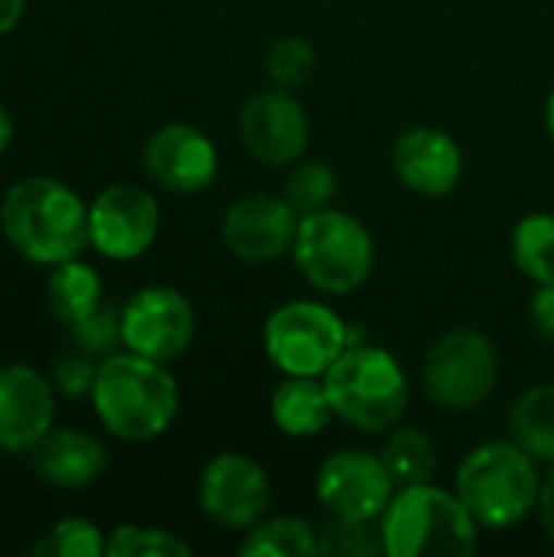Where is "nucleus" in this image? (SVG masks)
<instances>
[{"label":"nucleus","instance_id":"obj_9","mask_svg":"<svg viewBox=\"0 0 554 557\" xmlns=\"http://www.w3.org/2000/svg\"><path fill=\"white\" fill-rule=\"evenodd\" d=\"M196 336V310L189 297L167 284H150L134 290L121 307V343L124 349L173 362L180 359Z\"/></svg>","mask_w":554,"mask_h":557},{"label":"nucleus","instance_id":"obj_29","mask_svg":"<svg viewBox=\"0 0 554 557\" xmlns=\"http://www.w3.org/2000/svg\"><path fill=\"white\" fill-rule=\"evenodd\" d=\"M65 330H69V336L75 343V349L98 359V362L108 359L111 352H118V346H124L121 343V310L104 304V300L91 313L69 323Z\"/></svg>","mask_w":554,"mask_h":557},{"label":"nucleus","instance_id":"obj_27","mask_svg":"<svg viewBox=\"0 0 554 557\" xmlns=\"http://www.w3.org/2000/svg\"><path fill=\"white\" fill-rule=\"evenodd\" d=\"M108 557H189L193 548L176 532L160 525L121 522L108 532Z\"/></svg>","mask_w":554,"mask_h":557},{"label":"nucleus","instance_id":"obj_13","mask_svg":"<svg viewBox=\"0 0 554 557\" xmlns=\"http://www.w3.org/2000/svg\"><path fill=\"white\" fill-rule=\"evenodd\" d=\"M238 137L258 163L291 166L310 144L307 108L287 88H261L245 101L238 114Z\"/></svg>","mask_w":554,"mask_h":557},{"label":"nucleus","instance_id":"obj_30","mask_svg":"<svg viewBox=\"0 0 554 557\" xmlns=\"http://www.w3.org/2000/svg\"><path fill=\"white\" fill-rule=\"evenodd\" d=\"M376 522H353V519H333L320 535V552L330 555H353V557H369L376 552L385 555L382 548V529H372Z\"/></svg>","mask_w":554,"mask_h":557},{"label":"nucleus","instance_id":"obj_32","mask_svg":"<svg viewBox=\"0 0 554 557\" xmlns=\"http://www.w3.org/2000/svg\"><path fill=\"white\" fill-rule=\"evenodd\" d=\"M532 323L542 333V339L554 343V284H545L532 297Z\"/></svg>","mask_w":554,"mask_h":557},{"label":"nucleus","instance_id":"obj_5","mask_svg":"<svg viewBox=\"0 0 554 557\" xmlns=\"http://www.w3.org/2000/svg\"><path fill=\"white\" fill-rule=\"evenodd\" d=\"M333 411L362 434L398 428L411 401V382L402 362L382 346H346L323 375Z\"/></svg>","mask_w":554,"mask_h":557},{"label":"nucleus","instance_id":"obj_21","mask_svg":"<svg viewBox=\"0 0 554 557\" xmlns=\"http://www.w3.org/2000/svg\"><path fill=\"white\" fill-rule=\"evenodd\" d=\"M513 441L539 463H554V385H535L522 392L509 411Z\"/></svg>","mask_w":554,"mask_h":557},{"label":"nucleus","instance_id":"obj_8","mask_svg":"<svg viewBox=\"0 0 554 557\" xmlns=\"http://www.w3.org/2000/svg\"><path fill=\"white\" fill-rule=\"evenodd\" d=\"M424 395L444 411H473L496 392L500 352L480 330H451L424 356Z\"/></svg>","mask_w":554,"mask_h":557},{"label":"nucleus","instance_id":"obj_3","mask_svg":"<svg viewBox=\"0 0 554 557\" xmlns=\"http://www.w3.org/2000/svg\"><path fill=\"white\" fill-rule=\"evenodd\" d=\"M454 493L480 529H513L539 509V460L516 441H487L460 460Z\"/></svg>","mask_w":554,"mask_h":557},{"label":"nucleus","instance_id":"obj_12","mask_svg":"<svg viewBox=\"0 0 554 557\" xmlns=\"http://www.w3.org/2000/svg\"><path fill=\"white\" fill-rule=\"evenodd\" d=\"M317 499L333 519L379 522L398 483L392 480L382 454L336 450L317 470Z\"/></svg>","mask_w":554,"mask_h":557},{"label":"nucleus","instance_id":"obj_6","mask_svg":"<svg viewBox=\"0 0 554 557\" xmlns=\"http://www.w3.org/2000/svg\"><path fill=\"white\" fill-rule=\"evenodd\" d=\"M291 258L313 290L343 297L369 281L376 268V242L353 212L330 206L300 215Z\"/></svg>","mask_w":554,"mask_h":557},{"label":"nucleus","instance_id":"obj_15","mask_svg":"<svg viewBox=\"0 0 554 557\" xmlns=\"http://www.w3.org/2000/svg\"><path fill=\"white\" fill-rule=\"evenodd\" d=\"M300 215L284 196H245L235 199L222 215V242L225 248L248 261V264H268L294 248Z\"/></svg>","mask_w":554,"mask_h":557},{"label":"nucleus","instance_id":"obj_23","mask_svg":"<svg viewBox=\"0 0 554 557\" xmlns=\"http://www.w3.org/2000/svg\"><path fill=\"white\" fill-rule=\"evenodd\" d=\"M513 261L535 287L554 284V215L529 212L513 228Z\"/></svg>","mask_w":554,"mask_h":557},{"label":"nucleus","instance_id":"obj_16","mask_svg":"<svg viewBox=\"0 0 554 557\" xmlns=\"http://www.w3.org/2000/svg\"><path fill=\"white\" fill-rule=\"evenodd\" d=\"M56 385L26 362L0 366V450L29 454L56 428Z\"/></svg>","mask_w":554,"mask_h":557},{"label":"nucleus","instance_id":"obj_35","mask_svg":"<svg viewBox=\"0 0 554 557\" xmlns=\"http://www.w3.org/2000/svg\"><path fill=\"white\" fill-rule=\"evenodd\" d=\"M10 140H13V117H10V111L0 104V157L7 153Z\"/></svg>","mask_w":554,"mask_h":557},{"label":"nucleus","instance_id":"obj_18","mask_svg":"<svg viewBox=\"0 0 554 557\" xmlns=\"http://www.w3.org/2000/svg\"><path fill=\"white\" fill-rule=\"evenodd\" d=\"M33 470L36 476L52 486V490H85L91 486L104 467H108V450L104 444L88 434V431H75V428H52L33 450H29Z\"/></svg>","mask_w":554,"mask_h":557},{"label":"nucleus","instance_id":"obj_20","mask_svg":"<svg viewBox=\"0 0 554 557\" xmlns=\"http://www.w3.org/2000/svg\"><path fill=\"white\" fill-rule=\"evenodd\" d=\"M46 297H49L52 317L69 326L78 317L91 313L104 300V284H101V274L88 261L72 258V261H62L49 271Z\"/></svg>","mask_w":554,"mask_h":557},{"label":"nucleus","instance_id":"obj_26","mask_svg":"<svg viewBox=\"0 0 554 557\" xmlns=\"http://www.w3.org/2000/svg\"><path fill=\"white\" fill-rule=\"evenodd\" d=\"M340 180L330 163L323 160H297L284 180V199L297 209V215H310L330 209L336 199Z\"/></svg>","mask_w":554,"mask_h":557},{"label":"nucleus","instance_id":"obj_25","mask_svg":"<svg viewBox=\"0 0 554 557\" xmlns=\"http://www.w3.org/2000/svg\"><path fill=\"white\" fill-rule=\"evenodd\" d=\"M108 548V532L82 516H65L52 522L33 545L36 557H101Z\"/></svg>","mask_w":554,"mask_h":557},{"label":"nucleus","instance_id":"obj_33","mask_svg":"<svg viewBox=\"0 0 554 557\" xmlns=\"http://www.w3.org/2000/svg\"><path fill=\"white\" fill-rule=\"evenodd\" d=\"M539 519L545 535L554 542V463L549 476H542V493H539Z\"/></svg>","mask_w":554,"mask_h":557},{"label":"nucleus","instance_id":"obj_14","mask_svg":"<svg viewBox=\"0 0 554 557\" xmlns=\"http://www.w3.org/2000/svg\"><path fill=\"white\" fill-rule=\"evenodd\" d=\"M144 170L160 189L173 196H196L216 183L219 150L199 127L173 121L150 134L144 147Z\"/></svg>","mask_w":554,"mask_h":557},{"label":"nucleus","instance_id":"obj_11","mask_svg":"<svg viewBox=\"0 0 554 557\" xmlns=\"http://www.w3.org/2000/svg\"><path fill=\"white\" fill-rule=\"evenodd\" d=\"M196 496L206 519L232 532H248L271 509V480L255 457L222 450L202 467Z\"/></svg>","mask_w":554,"mask_h":557},{"label":"nucleus","instance_id":"obj_31","mask_svg":"<svg viewBox=\"0 0 554 557\" xmlns=\"http://www.w3.org/2000/svg\"><path fill=\"white\" fill-rule=\"evenodd\" d=\"M52 385L59 395L65 398H91V388H95V379H98V359L78 352V356H69L62 362H56L52 369Z\"/></svg>","mask_w":554,"mask_h":557},{"label":"nucleus","instance_id":"obj_28","mask_svg":"<svg viewBox=\"0 0 554 557\" xmlns=\"http://www.w3.org/2000/svg\"><path fill=\"white\" fill-rule=\"evenodd\" d=\"M264 72L271 78V85L278 88H300L313 78L317 72V46L307 39V36H278L271 46H268V55H264Z\"/></svg>","mask_w":554,"mask_h":557},{"label":"nucleus","instance_id":"obj_17","mask_svg":"<svg viewBox=\"0 0 554 557\" xmlns=\"http://www.w3.org/2000/svg\"><path fill=\"white\" fill-rule=\"evenodd\" d=\"M392 166L405 189L441 199L454 193L464 176V150L447 131L408 127L392 147Z\"/></svg>","mask_w":554,"mask_h":557},{"label":"nucleus","instance_id":"obj_2","mask_svg":"<svg viewBox=\"0 0 554 557\" xmlns=\"http://www.w3.org/2000/svg\"><path fill=\"white\" fill-rule=\"evenodd\" d=\"M91 408L111 437L150 444L173 428L180 414V385L167 362L121 349L98 362Z\"/></svg>","mask_w":554,"mask_h":557},{"label":"nucleus","instance_id":"obj_24","mask_svg":"<svg viewBox=\"0 0 554 557\" xmlns=\"http://www.w3.org/2000/svg\"><path fill=\"white\" fill-rule=\"evenodd\" d=\"M379 454H382V460H385V467L398 486L434 483V476H438V447L418 428L392 431Z\"/></svg>","mask_w":554,"mask_h":557},{"label":"nucleus","instance_id":"obj_7","mask_svg":"<svg viewBox=\"0 0 554 557\" xmlns=\"http://www.w3.org/2000/svg\"><path fill=\"white\" fill-rule=\"evenodd\" d=\"M261 343L268 362L281 375L323 379L349 346V330L333 307L320 300H291L264 320Z\"/></svg>","mask_w":554,"mask_h":557},{"label":"nucleus","instance_id":"obj_34","mask_svg":"<svg viewBox=\"0 0 554 557\" xmlns=\"http://www.w3.org/2000/svg\"><path fill=\"white\" fill-rule=\"evenodd\" d=\"M26 3H29V0H0V36L10 33V29L23 20Z\"/></svg>","mask_w":554,"mask_h":557},{"label":"nucleus","instance_id":"obj_4","mask_svg":"<svg viewBox=\"0 0 554 557\" xmlns=\"http://www.w3.org/2000/svg\"><path fill=\"white\" fill-rule=\"evenodd\" d=\"M379 529L389 557H464L480 545V522L457 493L434 483L398 486Z\"/></svg>","mask_w":554,"mask_h":557},{"label":"nucleus","instance_id":"obj_22","mask_svg":"<svg viewBox=\"0 0 554 557\" xmlns=\"http://www.w3.org/2000/svg\"><path fill=\"white\" fill-rule=\"evenodd\" d=\"M320 552V535L307 519L297 516H274L261 519L245 532L238 545L242 557H310Z\"/></svg>","mask_w":554,"mask_h":557},{"label":"nucleus","instance_id":"obj_1","mask_svg":"<svg viewBox=\"0 0 554 557\" xmlns=\"http://www.w3.org/2000/svg\"><path fill=\"white\" fill-rule=\"evenodd\" d=\"M7 245L39 268H56L88 248V202L56 176H23L0 199Z\"/></svg>","mask_w":554,"mask_h":557},{"label":"nucleus","instance_id":"obj_10","mask_svg":"<svg viewBox=\"0 0 554 557\" xmlns=\"http://www.w3.org/2000/svg\"><path fill=\"white\" fill-rule=\"evenodd\" d=\"M160 235V202L134 183H114L88 202V248L108 261L144 258Z\"/></svg>","mask_w":554,"mask_h":557},{"label":"nucleus","instance_id":"obj_19","mask_svg":"<svg viewBox=\"0 0 554 557\" xmlns=\"http://www.w3.org/2000/svg\"><path fill=\"white\" fill-rule=\"evenodd\" d=\"M336 418L323 379L313 375H284L271 395V421L291 441L320 437Z\"/></svg>","mask_w":554,"mask_h":557},{"label":"nucleus","instance_id":"obj_36","mask_svg":"<svg viewBox=\"0 0 554 557\" xmlns=\"http://www.w3.org/2000/svg\"><path fill=\"white\" fill-rule=\"evenodd\" d=\"M545 124H549V134H552V140H554V88H552V98H549V108H545Z\"/></svg>","mask_w":554,"mask_h":557}]
</instances>
